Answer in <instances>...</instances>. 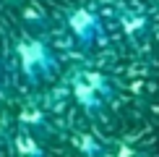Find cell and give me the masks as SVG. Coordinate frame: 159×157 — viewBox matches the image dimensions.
<instances>
[{"mask_svg": "<svg viewBox=\"0 0 159 157\" xmlns=\"http://www.w3.org/2000/svg\"><path fill=\"white\" fill-rule=\"evenodd\" d=\"M18 60H21V71L31 81H42V78H47L55 71V58H52L50 47L42 42H26L21 47V58Z\"/></svg>", "mask_w": 159, "mask_h": 157, "instance_id": "1", "label": "cell"}]
</instances>
